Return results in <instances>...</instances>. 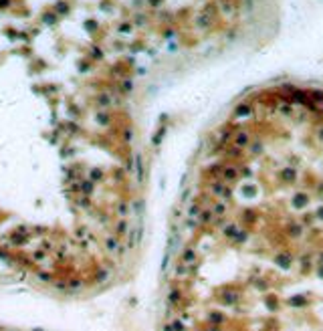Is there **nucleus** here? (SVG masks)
Instances as JSON below:
<instances>
[{"instance_id": "nucleus-1", "label": "nucleus", "mask_w": 323, "mask_h": 331, "mask_svg": "<svg viewBox=\"0 0 323 331\" xmlns=\"http://www.w3.org/2000/svg\"><path fill=\"white\" fill-rule=\"evenodd\" d=\"M162 331H323V91L230 109L188 176Z\"/></svg>"}, {"instance_id": "nucleus-2", "label": "nucleus", "mask_w": 323, "mask_h": 331, "mask_svg": "<svg viewBox=\"0 0 323 331\" xmlns=\"http://www.w3.org/2000/svg\"><path fill=\"white\" fill-rule=\"evenodd\" d=\"M0 331H14V329H0Z\"/></svg>"}]
</instances>
